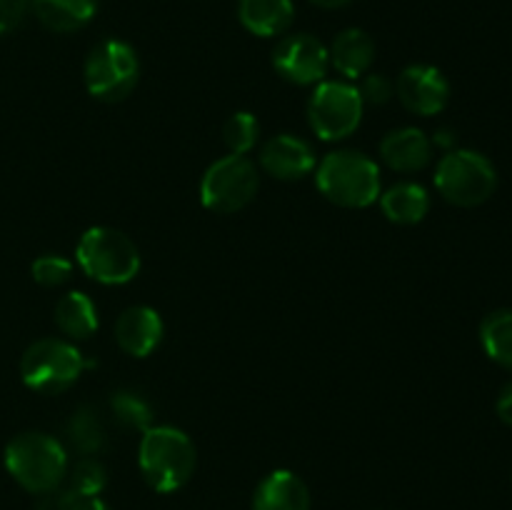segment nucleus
Wrapping results in <instances>:
<instances>
[{
  "instance_id": "nucleus-4",
  "label": "nucleus",
  "mask_w": 512,
  "mask_h": 510,
  "mask_svg": "<svg viewBox=\"0 0 512 510\" xmlns=\"http://www.w3.org/2000/svg\"><path fill=\"white\" fill-rule=\"evenodd\" d=\"M80 270L95 283L125 285L140 273V250L133 240L115 228H90L80 235L75 248Z\"/></svg>"
},
{
  "instance_id": "nucleus-7",
  "label": "nucleus",
  "mask_w": 512,
  "mask_h": 510,
  "mask_svg": "<svg viewBox=\"0 0 512 510\" xmlns=\"http://www.w3.org/2000/svg\"><path fill=\"white\" fill-rule=\"evenodd\" d=\"M138 53L123 40H103L85 58V88L103 103H120L138 85Z\"/></svg>"
},
{
  "instance_id": "nucleus-12",
  "label": "nucleus",
  "mask_w": 512,
  "mask_h": 510,
  "mask_svg": "<svg viewBox=\"0 0 512 510\" xmlns=\"http://www.w3.org/2000/svg\"><path fill=\"white\" fill-rule=\"evenodd\" d=\"M163 335V318H160L158 310L148 308V305L125 308L120 318L115 320V340H118L120 350L133 355V358H148L160 345Z\"/></svg>"
},
{
  "instance_id": "nucleus-27",
  "label": "nucleus",
  "mask_w": 512,
  "mask_h": 510,
  "mask_svg": "<svg viewBox=\"0 0 512 510\" xmlns=\"http://www.w3.org/2000/svg\"><path fill=\"white\" fill-rule=\"evenodd\" d=\"M48 498H53V510H110L100 495H80L68 488L53 490Z\"/></svg>"
},
{
  "instance_id": "nucleus-2",
  "label": "nucleus",
  "mask_w": 512,
  "mask_h": 510,
  "mask_svg": "<svg viewBox=\"0 0 512 510\" xmlns=\"http://www.w3.org/2000/svg\"><path fill=\"white\" fill-rule=\"evenodd\" d=\"M138 465L143 480L155 493H175L195 475L198 453L183 430L153 425L140 438Z\"/></svg>"
},
{
  "instance_id": "nucleus-31",
  "label": "nucleus",
  "mask_w": 512,
  "mask_h": 510,
  "mask_svg": "<svg viewBox=\"0 0 512 510\" xmlns=\"http://www.w3.org/2000/svg\"><path fill=\"white\" fill-rule=\"evenodd\" d=\"M313 5H318V8H325V10H335V8H345L348 3H353V0H310Z\"/></svg>"
},
{
  "instance_id": "nucleus-14",
  "label": "nucleus",
  "mask_w": 512,
  "mask_h": 510,
  "mask_svg": "<svg viewBox=\"0 0 512 510\" xmlns=\"http://www.w3.org/2000/svg\"><path fill=\"white\" fill-rule=\"evenodd\" d=\"M380 158L390 170L398 173H418L433 158V143L418 128L393 130L380 143Z\"/></svg>"
},
{
  "instance_id": "nucleus-10",
  "label": "nucleus",
  "mask_w": 512,
  "mask_h": 510,
  "mask_svg": "<svg viewBox=\"0 0 512 510\" xmlns=\"http://www.w3.org/2000/svg\"><path fill=\"white\" fill-rule=\"evenodd\" d=\"M273 68L288 83L318 85L330 68L328 48L308 33L288 35L273 50Z\"/></svg>"
},
{
  "instance_id": "nucleus-8",
  "label": "nucleus",
  "mask_w": 512,
  "mask_h": 510,
  "mask_svg": "<svg viewBox=\"0 0 512 510\" xmlns=\"http://www.w3.org/2000/svg\"><path fill=\"white\" fill-rule=\"evenodd\" d=\"M258 170L245 155H225L205 170L200 180V200L213 213H238L258 193Z\"/></svg>"
},
{
  "instance_id": "nucleus-3",
  "label": "nucleus",
  "mask_w": 512,
  "mask_h": 510,
  "mask_svg": "<svg viewBox=\"0 0 512 510\" xmlns=\"http://www.w3.org/2000/svg\"><path fill=\"white\" fill-rule=\"evenodd\" d=\"M318 190L340 208H368L380 198V168L368 155L338 150L315 170Z\"/></svg>"
},
{
  "instance_id": "nucleus-6",
  "label": "nucleus",
  "mask_w": 512,
  "mask_h": 510,
  "mask_svg": "<svg viewBox=\"0 0 512 510\" xmlns=\"http://www.w3.org/2000/svg\"><path fill=\"white\" fill-rule=\"evenodd\" d=\"M435 188L458 208H475L493 198L498 188V170L475 150H450L435 170Z\"/></svg>"
},
{
  "instance_id": "nucleus-28",
  "label": "nucleus",
  "mask_w": 512,
  "mask_h": 510,
  "mask_svg": "<svg viewBox=\"0 0 512 510\" xmlns=\"http://www.w3.org/2000/svg\"><path fill=\"white\" fill-rule=\"evenodd\" d=\"M393 90H395V85L390 83L385 75L370 73L368 78L360 83L358 93H360V98H363L365 105H385L390 98H393Z\"/></svg>"
},
{
  "instance_id": "nucleus-1",
  "label": "nucleus",
  "mask_w": 512,
  "mask_h": 510,
  "mask_svg": "<svg viewBox=\"0 0 512 510\" xmlns=\"http://www.w3.org/2000/svg\"><path fill=\"white\" fill-rule=\"evenodd\" d=\"M5 470L10 478L33 495H48L65 483L68 450L58 438L38 430L20 433L5 445Z\"/></svg>"
},
{
  "instance_id": "nucleus-17",
  "label": "nucleus",
  "mask_w": 512,
  "mask_h": 510,
  "mask_svg": "<svg viewBox=\"0 0 512 510\" xmlns=\"http://www.w3.org/2000/svg\"><path fill=\"white\" fill-rule=\"evenodd\" d=\"M240 23L258 38H275L293 25V0H240Z\"/></svg>"
},
{
  "instance_id": "nucleus-26",
  "label": "nucleus",
  "mask_w": 512,
  "mask_h": 510,
  "mask_svg": "<svg viewBox=\"0 0 512 510\" xmlns=\"http://www.w3.org/2000/svg\"><path fill=\"white\" fill-rule=\"evenodd\" d=\"M30 273H33L35 283H40L43 288H58L65 280H70L73 273V263L63 255H40L33 265H30Z\"/></svg>"
},
{
  "instance_id": "nucleus-22",
  "label": "nucleus",
  "mask_w": 512,
  "mask_h": 510,
  "mask_svg": "<svg viewBox=\"0 0 512 510\" xmlns=\"http://www.w3.org/2000/svg\"><path fill=\"white\" fill-rule=\"evenodd\" d=\"M480 343L485 355L500 368L512 370V308L495 310L480 325Z\"/></svg>"
},
{
  "instance_id": "nucleus-9",
  "label": "nucleus",
  "mask_w": 512,
  "mask_h": 510,
  "mask_svg": "<svg viewBox=\"0 0 512 510\" xmlns=\"http://www.w3.org/2000/svg\"><path fill=\"white\" fill-rule=\"evenodd\" d=\"M363 110L365 103L355 85L323 80L310 95V128L320 140H343L358 130Z\"/></svg>"
},
{
  "instance_id": "nucleus-30",
  "label": "nucleus",
  "mask_w": 512,
  "mask_h": 510,
  "mask_svg": "<svg viewBox=\"0 0 512 510\" xmlns=\"http://www.w3.org/2000/svg\"><path fill=\"white\" fill-rule=\"evenodd\" d=\"M495 410H498V418L503 420L505 425H512V380L503 390H500V398H498V405H495Z\"/></svg>"
},
{
  "instance_id": "nucleus-29",
  "label": "nucleus",
  "mask_w": 512,
  "mask_h": 510,
  "mask_svg": "<svg viewBox=\"0 0 512 510\" xmlns=\"http://www.w3.org/2000/svg\"><path fill=\"white\" fill-rule=\"evenodd\" d=\"M30 0H0V35L18 28L20 20L25 18Z\"/></svg>"
},
{
  "instance_id": "nucleus-20",
  "label": "nucleus",
  "mask_w": 512,
  "mask_h": 510,
  "mask_svg": "<svg viewBox=\"0 0 512 510\" xmlns=\"http://www.w3.org/2000/svg\"><path fill=\"white\" fill-rule=\"evenodd\" d=\"M40 23L55 33L83 28L98 10V0H30Z\"/></svg>"
},
{
  "instance_id": "nucleus-18",
  "label": "nucleus",
  "mask_w": 512,
  "mask_h": 510,
  "mask_svg": "<svg viewBox=\"0 0 512 510\" xmlns=\"http://www.w3.org/2000/svg\"><path fill=\"white\" fill-rule=\"evenodd\" d=\"M380 208L390 223L415 225L428 215L430 195L418 183H398L380 195Z\"/></svg>"
},
{
  "instance_id": "nucleus-19",
  "label": "nucleus",
  "mask_w": 512,
  "mask_h": 510,
  "mask_svg": "<svg viewBox=\"0 0 512 510\" xmlns=\"http://www.w3.org/2000/svg\"><path fill=\"white\" fill-rule=\"evenodd\" d=\"M55 325L73 340H88L98 330V308L80 290H70L55 305Z\"/></svg>"
},
{
  "instance_id": "nucleus-15",
  "label": "nucleus",
  "mask_w": 512,
  "mask_h": 510,
  "mask_svg": "<svg viewBox=\"0 0 512 510\" xmlns=\"http://www.w3.org/2000/svg\"><path fill=\"white\" fill-rule=\"evenodd\" d=\"M253 510H310V490L293 470H273L260 480Z\"/></svg>"
},
{
  "instance_id": "nucleus-16",
  "label": "nucleus",
  "mask_w": 512,
  "mask_h": 510,
  "mask_svg": "<svg viewBox=\"0 0 512 510\" xmlns=\"http://www.w3.org/2000/svg\"><path fill=\"white\" fill-rule=\"evenodd\" d=\"M330 65L338 70L343 78L358 80L368 75L370 65L375 60V40L365 30L348 28L333 40L328 50Z\"/></svg>"
},
{
  "instance_id": "nucleus-25",
  "label": "nucleus",
  "mask_w": 512,
  "mask_h": 510,
  "mask_svg": "<svg viewBox=\"0 0 512 510\" xmlns=\"http://www.w3.org/2000/svg\"><path fill=\"white\" fill-rule=\"evenodd\" d=\"M68 490L80 495H100L108 485V470L98 458H80L73 468H68Z\"/></svg>"
},
{
  "instance_id": "nucleus-24",
  "label": "nucleus",
  "mask_w": 512,
  "mask_h": 510,
  "mask_svg": "<svg viewBox=\"0 0 512 510\" xmlns=\"http://www.w3.org/2000/svg\"><path fill=\"white\" fill-rule=\"evenodd\" d=\"M260 138V123L253 113H233L223 125V143L233 155H245L255 148Z\"/></svg>"
},
{
  "instance_id": "nucleus-11",
  "label": "nucleus",
  "mask_w": 512,
  "mask_h": 510,
  "mask_svg": "<svg viewBox=\"0 0 512 510\" xmlns=\"http://www.w3.org/2000/svg\"><path fill=\"white\" fill-rule=\"evenodd\" d=\"M395 95L415 115L443 113L450 100V85L433 65H408L395 80Z\"/></svg>"
},
{
  "instance_id": "nucleus-21",
  "label": "nucleus",
  "mask_w": 512,
  "mask_h": 510,
  "mask_svg": "<svg viewBox=\"0 0 512 510\" xmlns=\"http://www.w3.org/2000/svg\"><path fill=\"white\" fill-rule=\"evenodd\" d=\"M65 440L80 458H95L98 453H103L108 433H105V425L100 415L95 413V408L80 405L78 410H73V415L65 423Z\"/></svg>"
},
{
  "instance_id": "nucleus-23",
  "label": "nucleus",
  "mask_w": 512,
  "mask_h": 510,
  "mask_svg": "<svg viewBox=\"0 0 512 510\" xmlns=\"http://www.w3.org/2000/svg\"><path fill=\"white\" fill-rule=\"evenodd\" d=\"M108 408L123 428L140 430V433L153 428V408L133 390H115L108 400Z\"/></svg>"
},
{
  "instance_id": "nucleus-5",
  "label": "nucleus",
  "mask_w": 512,
  "mask_h": 510,
  "mask_svg": "<svg viewBox=\"0 0 512 510\" xmlns=\"http://www.w3.org/2000/svg\"><path fill=\"white\" fill-rule=\"evenodd\" d=\"M93 365V360H85V355L68 340L43 338L25 348L20 358V378L35 393L58 395Z\"/></svg>"
},
{
  "instance_id": "nucleus-13",
  "label": "nucleus",
  "mask_w": 512,
  "mask_h": 510,
  "mask_svg": "<svg viewBox=\"0 0 512 510\" xmlns=\"http://www.w3.org/2000/svg\"><path fill=\"white\" fill-rule=\"evenodd\" d=\"M260 165L278 180H298L315 170V153L305 140L295 135L270 138L260 150Z\"/></svg>"
}]
</instances>
